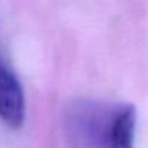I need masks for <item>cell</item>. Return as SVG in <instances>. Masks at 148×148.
<instances>
[{
  "label": "cell",
  "mask_w": 148,
  "mask_h": 148,
  "mask_svg": "<svg viewBox=\"0 0 148 148\" xmlns=\"http://www.w3.org/2000/svg\"><path fill=\"white\" fill-rule=\"evenodd\" d=\"M65 123L80 148H135L136 108L131 103L77 100L68 108Z\"/></svg>",
  "instance_id": "cell-1"
},
{
  "label": "cell",
  "mask_w": 148,
  "mask_h": 148,
  "mask_svg": "<svg viewBox=\"0 0 148 148\" xmlns=\"http://www.w3.org/2000/svg\"><path fill=\"white\" fill-rule=\"evenodd\" d=\"M25 113L23 89L0 54V119L8 126L19 129L25 122Z\"/></svg>",
  "instance_id": "cell-2"
}]
</instances>
